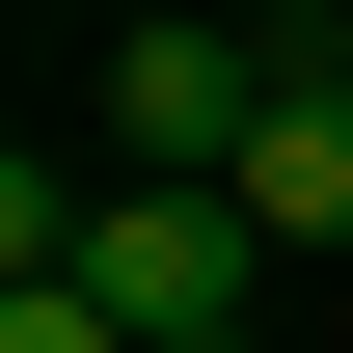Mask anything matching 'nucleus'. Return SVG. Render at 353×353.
<instances>
[{"label":"nucleus","mask_w":353,"mask_h":353,"mask_svg":"<svg viewBox=\"0 0 353 353\" xmlns=\"http://www.w3.org/2000/svg\"><path fill=\"white\" fill-rule=\"evenodd\" d=\"M245 218H272V272H299V245H353V82H272V136H245Z\"/></svg>","instance_id":"nucleus-3"},{"label":"nucleus","mask_w":353,"mask_h":353,"mask_svg":"<svg viewBox=\"0 0 353 353\" xmlns=\"http://www.w3.org/2000/svg\"><path fill=\"white\" fill-rule=\"evenodd\" d=\"M54 299H109L136 353H218L272 299V218H245V190H82V272H54Z\"/></svg>","instance_id":"nucleus-1"},{"label":"nucleus","mask_w":353,"mask_h":353,"mask_svg":"<svg viewBox=\"0 0 353 353\" xmlns=\"http://www.w3.org/2000/svg\"><path fill=\"white\" fill-rule=\"evenodd\" d=\"M0 353H136V326H109V299H0Z\"/></svg>","instance_id":"nucleus-4"},{"label":"nucleus","mask_w":353,"mask_h":353,"mask_svg":"<svg viewBox=\"0 0 353 353\" xmlns=\"http://www.w3.org/2000/svg\"><path fill=\"white\" fill-rule=\"evenodd\" d=\"M218 353H272V326H218Z\"/></svg>","instance_id":"nucleus-5"},{"label":"nucleus","mask_w":353,"mask_h":353,"mask_svg":"<svg viewBox=\"0 0 353 353\" xmlns=\"http://www.w3.org/2000/svg\"><path fill=\"white\" fill-rule=\"evenodd\" d=\"M109 190H245V136H272V54L245 28H109Z\"/></svg>","instance_id":"nucleus-2"}]
</instances>
